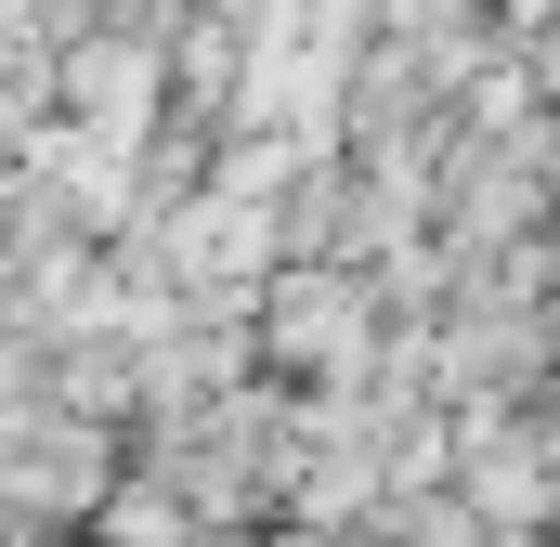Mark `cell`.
Listing matches in <instances>:
<instances>
[{
	"mask_svg": "<svg viewBox=\"0 0 560 547\" xmlns=\"http://www.w3.org/2000/svg\"><path fill=\"white\" fill-rule=\"evenodd\" d=\"M248 339H261L275 365H313L326 392H339V379H378V287H365V261L352 274L287 261V287H261V313H248Z\"/></svg>",
	"mask_w": 560,
	"mask_h": 547,
	"instance_id": "cell-1",
	"label": "cell"
},
{
	"mask_svg": "<svg viewBox=\"0 0 560 547\" xmlns=\"http://www.w3.org/2000/svg\"><path fill=\"white\" fill-rule=\"evenodd\" d=\"M456 496L495 522V535H560V417H456Z\"/></svg>",
	"mask_w": 560,
	"mask_h": 547,
	"instance_id": "cell-2",
	"label": "cell"
},
{
	"mask_svg": "<svg viewBox=\"0 0 560 547\" xmlns=\"http://www.w3.org/2000/svg\"><path fill=\"white\" fill-rule=\"evenodd\" d=\"M287 547H365V535H339V522H300V535H287Z\"/></svg>",
	"mask_w": 560,
	"mask_h": 547,
	"instance_id": "cell-4",
	"label": "cell"
},
{
	"mask_svg": "<svg viewBox=\"0 0 560 547\" xmlns=\"http://www.w3.org/2000/svg\"><path fill=\"white\" fill-rule=\"evenodd\" d=\"M52 105H66V131L131 143V156H143L156 105H170V53H156V39H131V26H105V39H66V53H52Z\"/></svg>",
	"mask_w": 560,
	"mask_h": 547,
	"instance_id": "cell-3",
	"label": "cell"
}]
</instances>
